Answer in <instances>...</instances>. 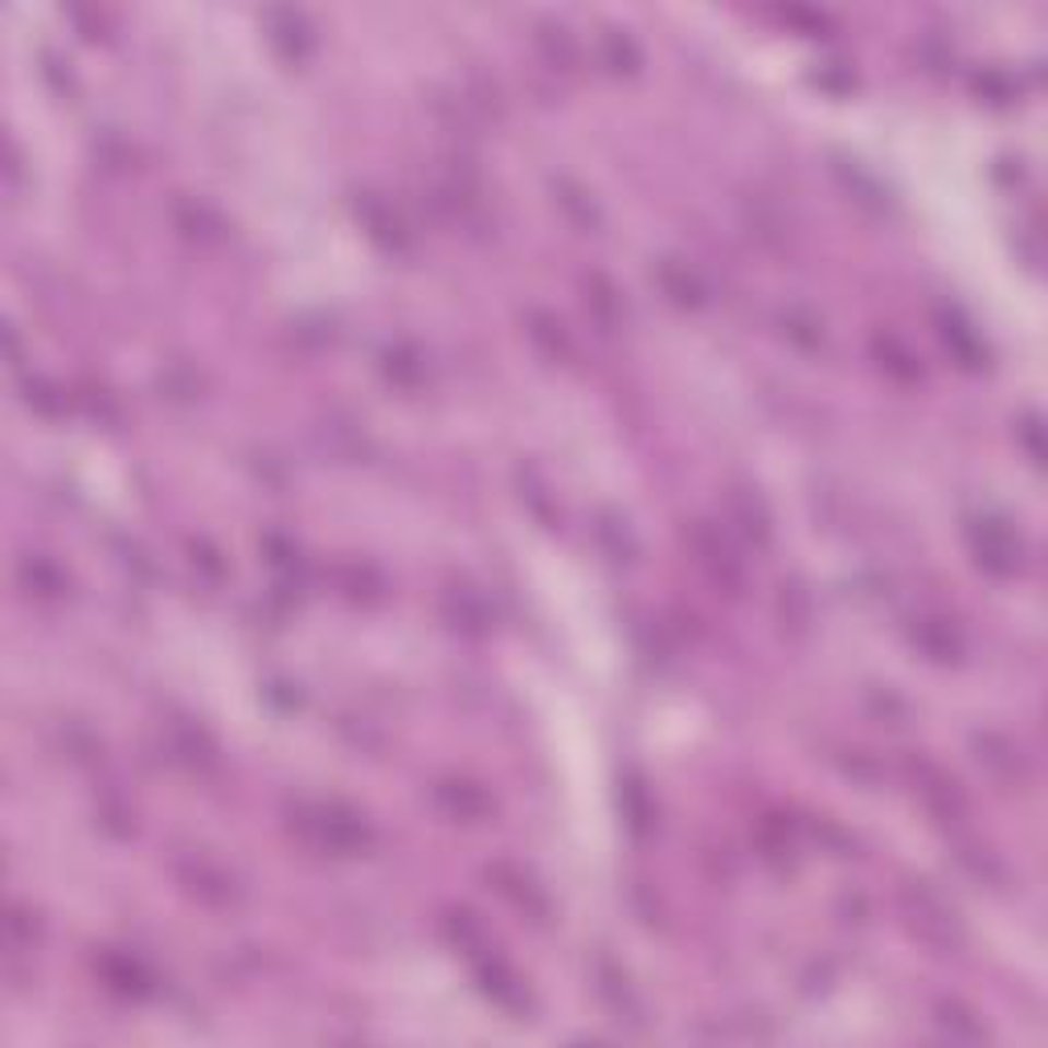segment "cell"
<instances>
[{"label":"cell","instance_id":"5b68a950","mask_svg":"<svg viewBox=\"0 0 1048 1048\" xmlns=\"http://www.w3.org/2000/svg\"><path fill=\"white\" fill-rule=\"evenodd\" d=\"M98 975H103V984L111 987L115 996H123V1000H144V996H152V970L136 958V954H103L98 958Z\"/></svg>","mask_w":1048,"mask_h":1048},{"label":"cell","instance_id":"603a6c76","mask_svg":"<svg viewBox=\"0 0 1048 1048\" xmlns=\"http://www.w3.org/2000/svg\"><path fill=\"white\" fill-rule=\"evenodd\" d=\"M598 537H602V545H607V553H611L614 562H631V557H635V537H631L627 520L602 517V525H598Z\"/></svg>","mask_w":1048,"mask_h":1048},{"label":"cell","instance_id":"6da1fadb","mask_svg":"<svg viewBox=\"0 0 1048 1048\" xmlns=\"http://www.w3.org/2000/svg\"><path fill=\"white\" fill-rule=\"evenodd\" d=\"M304 823H307V832L320 839L323 848H332V852H344V856L365 852V848H369V839H373L369 823L361 820L356 811H349L344 803H320V806H311V815H307Z\"/></svg>","mask_w":1048,"mask_h":1048},{"label":"cell","instance_id":"d4e9b609","mask_svg":"<svg viewBox=\"0 0 1048 1048\" xmlns=\"http://www.w3.org/2000/svg\"><path fill=\"white\" fill-rule=\"evenodd\" d=\"M25 402H30L37 414H46V419H54V414H62L66 410V398L49 386V381H42V377L25 381Z\"/></svg>","mask_w":1048,"mask_h":1048},{"label":"cell","instance_id":"277c9868","mask_svg":"<svg viewBox=\"0 0 1048 1048\" xmlns=\"http://www.w3.org/2000/svg\"><path fill=\"white\" fill-rule=\"evenodd\" d=\"M267 42L279 49V58L304 62L307 54L316 49V33H311L304 13H295V9H271V13H267Z\"/></svg>","mask_w":1048,"mask_h":1048},{"label":"cell","instance_id":"4fadbf2b","mask_svg":"<svg viewBox=\"0 0 1048 1048\" xmlns=\"http://www.w3.org/2000/svg\"><path fill=\"white\" fill-rule=\"evenodd\" d=\"M598 991L611 1000V1008L619 1012V1020H627V1024H635V1028L644 1024V1020H639V1012H644V1008H639V1000H635L627 975H619L614 967H607V963H602V970H598Z\"/></svg>","mask_w":1048,"mask_h":1048},{"label":"cell","instance_id":"9c48e42d","mask_svg":"<svg viewBox=\"0 0 1048 1048\" xmlns=\"http://www.w3.org/2000/svg\"><path fill=\"white\" fill-rule=\"evenodd\" d=\"M909 914H914V921H918L921 934L930 938V942H951L954 914L942 902H938L934 893L921 885V881L909 888Z\"/></svg>","mask_w":1048,"mask_h":1048},{"label":"cell","instance_id":"ba28073f","mask_svg":"<svg viewBox=\"0 0 1048 1048\" xmlns=\"http://www.w3.org/2000/svg\"><path fill=\"white\" fill-rule=\"evenodd\" d=\"M16 581H21V590H25V594L46 598V602L62 598L66 586H70L62 569L49 562V557H37V553H25V557L16 562Z\"/></svg>","mask_w":1048,"mask_h":1048},{"label":"cell","instance_id":"83f0119b","mask_svg":"<svg viewBox=\"0 0 1048 1048\" xmlns=\"http://www.w3.org/2000/svg\"><path fill=\"white\" fill-rule=\"evenodd\" d=\"M262 549H267V562L274 565V569H295L299 565V549L291 545V541H283V537H262Z\"/></svg>","mask_w":1048,"mask_h":1048},{"label":"cell","instance_id":"2e32d148","mask_svg":"<svg viewBox=\"0 0 1048 1048\" xmlns=\"http://www.w3.org/2000/svg\"><path fill=\"white\" fill-rule=\"evenodd\" d=\"M778 323H782V337L794 344V349H803V353H820L823 349V323L811 316V311H803V307H787L782 316H778Z\"/></svg>","mask_w":1048,"mask_h":1048},{"label":"cell","instance_id":"ffe728a7","mask_svg":"<svg viewBox=\"0 0 1048 1048\" xmlns=\"http://www.w3.org/2000/svg\"><path fill=\"white\" fill-rule=\"evenodd\" d=\"M938 1028L951 1036V1040H984V1024L970 1016L963 1003H938Z\"/></svg>","mask_w":1048,"mask_h":1048},{"label":"cell","instance_id":"ac0fdd59","mask_svg":"<svg viewBox=\"0 0 1048 1048\" xmlns=\"http://www.w3.org/2000/svg\"><path fill=\"white\" fill-rule=\"evenodd\" d=\"M381 361H386L389 381H398V386H405V389L422 386V377H426L422 353H419V349H410V344H389Z\"/></svg>","mask_w":1048,"mask_h":1048},{"label":"cell","instance_id":"484cf974","mask_svg":"<svg viewBox=\"0 0 1048 1048\" xmlns=\"http://www.w3.org/2000/svg\"><path fill=\"white\" fill-rule=\"evenodd\" d=\"M529 323H532V328H529L532 340H541V344H545V349H549L553 356H557V353H569V340H565L562 323L553 320V316H541V311H537V316H532Z\"/></svg>","mask_w":1048,"mask_h":1048},{"label":"cell","instance_id":"d6986e66","mask_svg":"<svg viewBox=\"0 0 1048 1048\" xmlns=\"http://www.w3.org/2000/svg\"><path fill=\"white\" fill-rule=\"evenodd\" d=\"M553 193H557V205H562V210L569 213V217H574V222H578L581 229H590V234H594V229L602 226V217H598L594 201L581 193L578 185H569V180H557V185H553Z\"/></svg>","mask_w":1048,"mask_h":1048},{"label":"cell","instance_id":"cb8c5ba5","mask_svg":"<svg viewBox=\"0 0 1048 1048\" xmlns=\"http://www.w3.org/2000/svg\"><path fill=\"white\" fill-rule=\"evenodd\" d=\"M586 304L594 307L607 323H614L619 316H623V299H619V291H614L602 274H590V283H586Z\"/></svg>","mask_w":1048,"mask_h":1048},{"label":"cell","instance_id":"4316f807","mask_svg":"<svg viewBox=\"0 0 1048 1048\" xmlns=\"http://www.w3.org/2000/svg\"><path fill=\"white\" fill-rule=\"evenodd\" d=\"M541 46H545V54H549V62L553 66H569L574 62V42H569V33L562 30V25H545L541 30Z\"/></svg>","mask_w":1048,"mask_h":1048},{"label":"cell","instance_id":"8992f818","mask_svg":"<svg viewBox=\"0 0 1048 1048\" xmlns=\"http://www.w3.org/2000/svg\"><path fill=\"white\" fill-rule=\"evenodd\" d=\"M656 283H660L663 295L676 307H684V311H696V307L709 304V287H705V279H700L688 262L663 259L660 267H656Z\"/></svg>","mask_w":1048,"mask_h":1048},{"label":"cell","instance_id":"52a82bcc","mask_svg":"<svg viewBox=\"0 0 1048 1048\" xmlns=\"http://www.w3.org/2000/svg\"><path fill=\"white\" fill-rule=\"evenodd\" d=\"M938 337H942V344H946L967 369H984L987 365V344L958 311H942V316H938Z\"/></svg>","mask_w":1048,"mask_h":1048},{"label":"cell","instance_id":"44dd1931","mask_svg":"<svg viewBox=\"0 0 1048 1048\" xmlns=\"http://www.w3.org/2000/svg\"><path fill=\"white\" fill-rule=\"evenodd\" d=\"M876 353H881V365H885L888 373H897L902 381H914V377H918V356L909 353L902 340L876 337Z\"/></svg>","mask_w":1048,"mask_h":1048},{"label":"cell","instance_id":"3957f363","mask_svg":"<svg viewBox=\"0 0 1048 1048\" xmlns=\"http://www.w3.org/2000/svg\"><path fill=\"white\" fill-rule=\"evenodd\" d=\"M693 549L696 557H700V565L709 569V578L721 586V590H738L742 586V557L733 553V545H729L726 537L717 529H700L693 532Z\"/></svg>","mask_w":1048,"mask_h":1048},{"label":"cell","instance_id":"5bb4252c","mask_svg":"<svg viewBox=\"0 0 1048 1048\" xmlns=\"http://www.w3.org/2000/svg\"><path fill=\"white\" fill-rule=\"evenodd\" d=\"M480 987H484V996H492L501 1008H520V1003H525V987H520V979L504 967L501 958H492V963L480 967Z\"/></svg>","mask_w":1048,"mask_h":1048},{"label":"cell","instance_id":"7a4b0ae2","mask_svg":"<svg viewBox=\"0 0 1048 1048\" xmlns=\"http://www.w3.org/2000/svg\"><path fill=\"white\" fill-rule=\"evenodd\" d=\"M970 549H975V562L984 565L987 574H996V578H1012L1020 569V557H1024V545H1020V537L1003 520L996 517H975L970 520Z\"/></svg>","mask_w":1048,"mask_h":1048},{"label":"cell","instance_id":"30bf717a","mask_svg":"<svg viewBox=\"0 0 1048 1048\" xmlns=\"http://www.w3.org/2000/svg\"><path fill=\"white\" fill-rule=\"evenodd\" d=\"M914 644L930 656V660L938 663H951L958 660V651H963V644H958V635H954L951 623H942V619H918V627H914Z\"/></svg>","mask_w":1048,"mask_h":1048},{"label":"cell","instance_id":"7c38bea8","mask_svg":"<svg viewBox=\"0 0 1048 1048\" xmlns=\"http://www.w3.org/2000/svg\"><path fill=\"white\" fill-rule=\"evenodd\" d=\"M729 508H733V520L742 525V532L750 541H758V545L770 541V513H766V504H762L750 487H738V492L729 496Z\"/></svg>","mask_w":1048,"mask_h":1048},{"label":"cell","instance_id":"9a60e30c","mask_svg":"<svg viewBox=\"0 0 1048 1048\" xmlns=\"http://www.w3.org/2000/svg\"><path fill=\"white\" fill-rule=\"evenodd\" d=\"M602 62L611 74H635L644 66V54H639L627 30H607L602 33Z\"/></svg>","mask_w":1048,"mask_h":1048},{"label":"cell","instance_id":"e0dca14e","mask_svg":"<svg viewBox=\"0 0 1048 1048\" xmlns=\"http://www.w3.org/2000/svg\"><path fill=\"white\" fill-rule=\"evenodd\" d=\"M361 217H365V226H369V234L377 238L381 246H389V250H398V246L405 243V229H402V222L393 217V210L389 205H381V201H373V197H365L361 205Z\"/></svg>","mask_w":1048,"mask_h":1048},{"label":"cell","instance_id":"8fae6325","mask_svg":"<svg viewBox=\"0 0 1048 1048\" xmlns=\"http://www.w3.org/2000/svg\"><path fill=\"white\" fill-rule=\"evenodd\" d=\"M619 803H623V815H627V823H631V832H635V836H647V832L656 827V803H651V794H647L644 778H639V775L623 778Z\"/></svg>","mask_w":1048,"mask_h":1048},{"label":"cell","instance_id":"7402d4cb","mask_svg":"<svg viewBox=\"0 0 1048 1048\" xmlns=\"http://www.w3.org/2000/svg\"><path fill=\"white\" fill-rule=\"evenodd\" d=\"M451 602H455V611H451L455 627L471 631V635H484V631H487V611H484V602H480V598L471 594V590H455Z\"/></svg>","mask_w":1048,"mask_h":1048}]
</instances>
